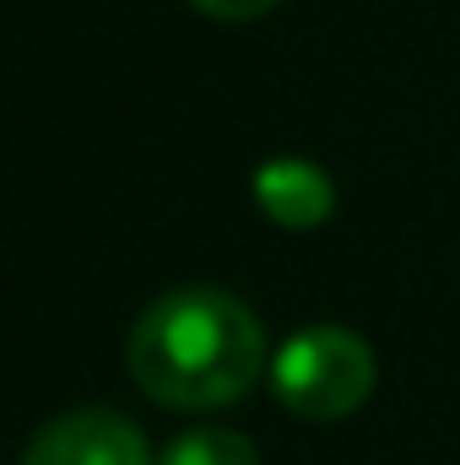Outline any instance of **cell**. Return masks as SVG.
Returning <instances> with one entry per match:
<instances>
[{
    "label": "cell",
    "mask_w": 460,
    "mask_h": 465,
    "mask_svg": "<svg viewBox=\"0 0 460 465\" xmlns=\"http://www.w3.org/2000/svg\"><path fill=\"white\" fill-rule=\"evenodd\" d=\"M125 368L146 401L174 411H217L255 390L265 331L249 303L217 287L163 292L125 341Z\"/></svg>",
    "instance_id": "obj_1"
},
{
    "label": "cell",
    "mask_w": 460,
    "mask_h": 465,
    "mask_svg": "<svg viewBox=\"0 0 460 465\" xmlns=\"http://www.w3.org/2000/svg\"><path fill=\"white\" fill-rule=\"evenodd\" d=\"M276 401L304 422H336L352 417L374 395V351L363 336L342 325L298 331L271 362Z\"/></svg>",
    "instance_id": "obj_2"
},
{
    "label": "cell",
    "mask_w": 460,
    "mask_h": 465,
    "mask_svg": "<svg viewBox=\"0 0 460 465\" xmlns=\"http://www.w3.org/2000/svg\"><path fill=\"white\" fill-rule=\"evenodd\" d=\"M22 465H152V450L130 417L109 406H76L33 433Z\"/></svg>",
    "instance_id": "obj_3"
},
{
    "label": "cell",
    "mask_w": 460,
    "mask_h": 465,
    "mask_svg": "<svg viewBox=\"0 0 460 465\" xmlns=\"http://www.w3.org/2000/svg\"><path fill=\"white\" fill-rule=\"evenodd\" d=\"M255 201H260V212L276 223V228H320L325 217H331V206H336V184L315 168V163H304V157H276V163H260V173H255Z\"/></svg>",
    "instance_id": "obj_4"
},
{
    "label": "cell",
    "mask_w": 460,
    "mask_h": 465,
    "mask_svg": "<svg viewBox=\"0 0 460 465\" xmlns=\"http://www.w3.org/2000/svg\"><path fill=\"white\" fill-rule=\"evenodd\" d=\"M157 465H260V450L233 428H190L163 444Z\"/></svg>",
    "instance_id": "obj_5"
},
{
    "label": "cell",
    "mask_w": 460,
    "mask_h": 465,
    "mask_svg": "<svg viewBox=\"0 0 460 465\" xmlns=\"http://www.w3.org/2000/svg\"><path fill=\"white\" fill-rule=\"evenodd\" d=\"M190 5L206 16H223V22H249V16H265L276 0H190Z\"/></svg>",
    "instance_id": "obj_6"
}]
</instances>
